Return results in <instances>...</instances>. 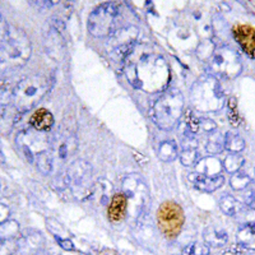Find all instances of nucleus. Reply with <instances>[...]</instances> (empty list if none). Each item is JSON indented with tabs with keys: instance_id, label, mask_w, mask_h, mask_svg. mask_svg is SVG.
Here are the masks:
<instances>
[{
	"instance_id": "22",
	"label": "nucleus",
	"mask_w": 255,
	"mask_h": 255,
	"mask_svg": "<svg viewBox=\"0 0 255 255\" xmlns=\"http://www.w3.org/2000/svg\"><path fill=\"white\" fill-rule=\"evenodd\" d=\"M238 243L249 250H255V222L244 223L238 231Z\"/></svg>"
},
{
	"instance_id": "20",
	"label": "nucleus",
	"mask_w": 255,
	"mask_h": 255,
	"mask_svg": "<svg viewBox=\"0 0 255 255\" xmlns=\"http://www.w3.org/2000/svg\"><path fill=\"white\" fill-rule=\"evenodd\" d=\"M180 159L184 166H193L200 159L199 148L195 138H186L183 143V151L180 154Z\"/></svg>"
},
{
	"instance_id": "29",
	"label": "nucleus",
	"mask_w": 255,
	"mask_h": 255,
	"mask_svg": "<svg viewBox=\"0 0 255 255\" xmlns=\"http://www.w3.org/2000/svg\"><path fill=\"white\" fill-rule=\"evenodd\" d=\"M37 167L41 172L44 175H49L52 171V167H54V153H52L51 149H47V151L41 152L40 154H37Z\"/></svg>"
},
{
	"instance_id": "11",
	"label": "nucleus",
	"mask_w": 255,
	"mask_h": 255,
	"mask_svg": "<svg viewBox=\"0 0 255 255\" xmlns=\"http://www.w3.org/2000/svg\"><path fill=\"white\" fill-rule=\"evenodd\" d=\"M17 143L22 151L24 157L28 159V162H33V159L41 152L49 149V140L46 138V134L42 131L35 130L33 133L27 131V133H20L17 136Z\"/></svg>"
},
{
	"instance_id": "35",
	"label": "nucleus",
	"mask_w": 255,
	"mask_h": 255,
	"mask_svg": "<svg viewBox=\"0 0 255 255\" xmlns=\"http://www.w3.org/2000/svg\"><path fill=\"white\" fill-rule=\"evenodd\" d=\"M9 28H8V24H6L5 19H4L1 15H0V47L3 46L4 44L6 42L9 37Z\"/></svg>"
},
{
	"instance_id": "36",
	"label": "nucleus",
	"mask_w": 255,
	"mask_h": 255,
	"mask_svg": "<svg viewBox=\"0 0 255 255\" xmlns=\"http://www.w3.org/2000/svg\"><path fill=\"white\" fill-rule=\"evenodd\" d=\"M55 239H56V241H58L59 245H60L64 250H68V252H70V250H74V245H73L72 241L68 240L67 238H55Z\"/></svg>"
},
{
	"instance_id": "25",
	"label": "nucleus",
	"mask_w": 255,
	"mask_h": 255,
	"mask_svg": "<svg viewBox=\"0 0 255 255\" xmlns=\"http://www.w3.org/2000/svg\"><path fill=\"white\" fill-rule=\"evenodd\" d=\"M47 42L50 45V54L51 52H55L54 58L56 60H60L64 56V41L61 37V32H59L58 29H55L54 27L51 28V31L49 32V36H47Z\"/></svg>"
},
{
	"instance_id": "26",
	"label": "nucleus",
	"mask_w": 255,
	"mask_h": 255,
	"mask_svg": "<svg viewBox=\"0 0 255 255\" xmlns=\"http://www.w3.org/2000/svg\"><path fill=\"white\" fill-rule=\"evenodd\" d=\"M158 158L163 162H172L179 156V149L177 144L174 140H165L158 145Z\"/></svg>"
},
{
	"instance_id": "28",
	"label": "nucleus",
	"mask_w": 255,
	"mask_h": 255,
	"mask_svg": "<svg viewBox=\"0 0 255 255\" xmlns=\"http://www.w3.org/2000/svg\"><path fill=\"white\" fill-rule=\"evenodd\" d=\"M225 148L231 153H240L245 148V140L239 134L229 131L225 135Z\"/></svg>"
},
{
	"instance_id": "2",
	"label": "nucleus",
	"mask_w": 255,
	"mask_h": 255,
	"mask_svg": "<svg viewBox=\"0 0 255 255\" xmlns=\"http://www.w3.org/2000/svg\"><path fill=\"white\" fill-rule=\"evenodd\" d=\"M184 111V96L179 90H167L159 96L151 109L154 124L163 130H171L180 122Z\"/></svg>"
},
{
	"instance_id": "18",
	"label": "nucleus",
	"mask_w": 255,
	"mask_h": 255,
	"mask_svg": "<svg viewBox=\"0 0 255 255\" xmlns=\"http://www.w3.org/2000/svg\"><path fill=\"white\" fill-rule=\"evenodd\" d=\"M128 212V200L123 193L114 194L109 206V218L113 222H119L125 217Z\"/></svg>"
},
{
	"instance_id": "4",
	"label": "nucleus",
	"mask_w": 255,
	"mask_h": 255,
	"mask_svg": "<svg viewBox=\"0 0 255 255\" xmlns=\"http://www.w3.org/2000/svg\"><path fill=\"white\" fill-rule=\"evenodd\" d=\"M49 90V82L44 76L33 74L18 82L12 93L13 106L19 113L33 109Z\"/></svg>"
},
{
	"instance_id": "41",
	"label": "nucleus",
	"mask_w": 255,
	"mask_h": 255,
	"mask_svg": "<svg viewBox=\"0 0 255 255\" xmlns=\"http://www.w3.org/2000/svg\"><path fill=\"white\" fill-rule=\"evenodd\" d=\"M42 255H45V254H42Z\"/></svg>"
},
{
	"instance_id": "30",
	"label": "nucleus",
	"mask_w": 255,
	"mask_h": 255,
	"mask_svg": "<svg viewBox=\"0 0 255 255\" xmlns=\"http://www.w3.org/2000/svg\"><path fill=\"white\" fill-rule=\"evenodd\" d=\"M244 165V158L240 156V153H230V156L226 157L223 167L230 174H235L240 171V168Z\"/></svg>"
},
{
	"instance_id": "24",
	"label": "nucleus",
	"mask_w": 255,
	"mask_h": 255,
	"mask_svg": "<svg viewBox=\"0 0 255 255\" xmlns=\"http://www.w3.org/2000/svg\"><path fill=\"white\" fill-rule=\"evenodd\" d=\"M93 194H99V199L101 204H104V206L109 204L110 199L114 197V186L110 180L105 179V177L97 180Z\"/></svg>"
},
{
	"instance_id": "27",
	"label": "nucleus",
	"mask_w": 255,
	"mask_h": 255,
	"mask_svg": "<svg viewBox=\"0 0 255 255\" xmlns=\"http://www.w3.org/2000/svg\"><path fill=\"white\" fill-rule=\"evenodd\" d=\"M207 151L211 153L212 156L221 153L225 149V135H222L218 131H213L209 134V138L207 140Z\"/></svg>"
},
{
	"instance_id": "16",
	"label": "nucleus",
	"mask_w": 255,
	"mask_h": 255,
	"mask_svg": "<svg viewBox=\"0 0 255 255\" xmlns=\"http://www.w3.org/2000/svg\"><path fill=\"white\" fill-rule=\"evenodd\" d=\"M223 163L215 156H208L204 158H200L195 163V170L198 174L204 175V176H220L222 172Z\"/></svg>"
},
{
	"instance_id": "7",
	"label": "nucleus",
	"mask_w": 255,
	"mask_h": 255,
	"mask_svg": "<svg viewBox=\"0 0 255 255\" xmlns=\"http://www.w3.org/2000/svg\"><path fill=\"white\" fill-rule=\"evenodd\" d=\"M120 15V4L109 1L95 8L87 20L88 31L97 38L110 37L118 31V18Z\"/></svg>"
},
{
	"instance_id": "38",
	"label": "nucleus",
	"mask_w": 255,
	"mask_h": 255,
	"mask_svg": "<svg viewBox=\"0 0 255 255\" xmlns=\"http://www.w3.org/2000/svg\"><path fill=\"white\" fill-rule=\"evenodd\" d=\"M217 255H244V254L241 252H239V250L231 249V250H226V252L220 253V254H217Z\"/></svg>"
},
{
	"instance_id": "33",
	"label": "nucleus",
	"mask_w": 255,
	"mask_h": 255,
	"mask_svg": "<svg viewBox=\"0 0 255 255\" xmlns=\"http://www.w3.org/2000/svg\"><path fill=\"white\" fill-rule=\"evenodd\" d=\"M229 120L232 127L240 125V115L238 113V104L235 99L229 100Z\"/></svg>"
},
{
	"instance_id": "1",
	"label": "nucleus",
	"mask_w": 255,
	"mask_h": 255,
	"mask_svg": "<svg viewBox=\"0 0 255 255\" xmlns=\"http://www.w3.org/2000/svg\"><path fill=\"white\" fill-rule=\"evenodd\" d=\"M124 72L134 88L148 93L166 90L170 81L167 61L147 45L135 44L124 60Z\"/></svg>"
},
{
	"instance_id": "40",
	"label": "nucleus",
	"mask_w": 255,
	"mask_h": 255,
	"mask_svg": "<svg viewBox=\"0 0 255 255\" xmlns=\"http://www.w3.org/2000/svg\"><path fill=\"white\" fill-rule=\"evenodd\" d=\"M252 180H254V181H255V170H254V176H253Z\"/></svg>"
},
{
	"instance_id": "12",
	"label": "nucleus",
	"mask_w": 255,
	"mask_h": 255,
	"mask_svg": "<svg viewBox=\"0 0 255 255\" xmlns=\"http://www.w3.org/2000/svg\"><path fill=\"white\" fill-rule=\"evenodd\" d=\"M232 35L243 51L255 59V29L248 24H238L232 28Z\"/></svg>"
},
{
	"instance_id": "5",
	"label": "nucleus",
	"mask_w": 255,
	"mask_h": 255,
	"mask_svg": "<svg viewBox=\"0 0 255 255\" xmlns=\"http://www.w3.org/2000/svg\"><path fill=\"white\" fill-rule=\"evenodd\" d=\"M123 194L128 200V213L133 220H139L149 211V188L140 175L130 174L123 180Z\"/></svg>"
},
{
	"instance_id": "14",
	"label": "nucleus",
	"mask_w": 255,
	"mask_h": 255,
	"mask_svg": "<svg viewBox=\"0 0 255 255\" xmlns=\"http://www.w3.org/2000/svg\"><path fill=\"white\" fill-rule=\"evenodd\" d=\"M78 148V139L74 134H64L59 139L58 144H56L55 152H56V159H59L61 163L65 162L69 156H72Z\"/></svg>"
},
{
	"instance_id": "15",
	"label": "nucleus",
	"mask_w": 255,
	"mask_h": 255,
	"mask_svg": "<svg viewBox=\"0 0 255 255\" xmlns=\"http://www.w3.org/2000/svg\"><path fill=\"white\" fill-rule=\"evenodd\" d=\"M220 208L225 215L234 218H240L248 213L247 207L244 206L241 202H239L236 198L231 197V195H223V197L221 198Z\"/></svg>"
},
{
	"instance_id": "17",
	"label": "nucleus",
	"mask_w": 255,
	"mask_h": 255,
	"mask_svg": "<svg viewBox=\"0 0 255 255\" xmlns=\"http://www.w3.org/2000/svg\"><path fill=\"white\" fill-rule=\"evenodd\" d=\"M54 116L46 109H38L36 113L32 114L31 119H29V124L32 125V128L37 131H42V133H46L54 127Z\"/></svg>"
},
{
	"instance_id": "31",
	"label": "nucleus",
	"mask_w": 255,
	"mask_h": 255,
	"mask_svg": "<svg viewBox=\"0 0 255 255\" xmlns=\"http://www.w3.org/2000/svg\"><path fill=\"white\" fill-rule=\"evenodd\" d=\"M250 183H252V177L245 172L240 171L232 174L231 179H230V185L234 190H244L250 185Z\"/></svg>"
},
{
	"instance_id": "37",
	"label": "nucleus",
	"mask_w": 255,
	"mask_h": 255,
	"mask_svg": "<svg viewBox=\"0 0 255 255\" xmlns=\"http://www.w3.org/2000/svg\"><path fill=\"white\" fill-rule=\"evenodd\" d=\"M248 204H249V207H252L253 209H255V190H253V193L249 195V198H248Z\"/></svg>"
},
{
	"instance_id": "23",
	"label": "nucleus",
	"mask_w": 255,
	"mask_h": 255,
	"mask_svg": "<svg viewBox=\"0 0 255 255\" xmlns=\"http://www.w3.org/2000/svg\"><path fill=\"white\" fill-rule=\"evenodd\" d=\"M19 111L14 106H3L0 108V130L4 134H8L12 130L13 125L17 120Z\"/></svg>"
},
{
	"instance_id": "8",
	"label": "nucleus",
	"mask_w": 255,
	"mask_h": 255,
	"mask_svg": "<svg viewBox=\"0 0 255 255\" xmlns=\"http://www.w3.org/2000/svg\"><path fill=\"white\" fill-rule=\"evenodd\" d=\"M243 63L239 52L229 46L216 47L208 59V72L215 78L235 79L241 74Z\"/></svg>"
},
{
	"instance_id": "13",
	"label": "nucleus",
	"mask_w": 255,
	"mask_h": 255,
	"mask_svg": "<svg viewBox=\"0 0 255 255\" xmlns=\"http://www.w3.org/2000/svg\"><path fill=\"white\" fill-rule=\"evenodd\" d=\"M189 181L193 184L194 188H197L198 190L204 191V193H212V191H216L217 189H220L221 186L225 183V179H223L222 175L220 176H204V175H200L198 172H191L188 176Z\"/></svg>"
},
{
	"instance_id": "34",
	"label": "nucleus",
	"mask_w": 255,
	"mask_h": 255,
	"mask_svg": "<svg viewBox=\"0 0 255 255\" xmlns=\"http://www.w3.org/2000/svg\"><path fill=\"white\" fill-rule=\"evenodd\" d=\"M47 225H49V229L54 232L55 238H63V236L67 235V231H65V229L61 226L58 221L49 218V220H47Z\"/></svg>"
},
{
	"instance_id": "32",
	"label": "nucleus",
	"mask_w": 255,
	"mask_h": 255,
	"mask_svg": "<svg viewBox=\"0 0 255 255\" xmlns=\"http://www.w3.org/2000/svg\"><path fill=\"white\" fill-rule=\"evenodd\" d=\"M181 255H209V247L207 244L193 243L184 248Z\"/></svg>"
},
{
	"instance_id": "39",
	"label": "nucleus",
	"mask_w": 255,
	"mask_h": 255,
	"mask_svg": "<svg viewBox=\"0 0 255 255\" xmlns=\"http://www.w3.org/2000/svg\"><path fill=\"white\" fill-rule=\"evenodd\" d=\"M4 161H5V158H4L3 152H1V149H0V163H3Z\"/></svg>"
},
{
	"instance_id": "6",
	"label": "nucleus",
	"mask_w": 255,
	"mask_h": 255,
	"mask_svg": "<svg viewBox=\"0 0 255 255\" xmlns=\"http://www.w3.org/2000/svg\"><path fill=\"white\" fill-rule=\"evenodd\" d=\"M64 185L79 200H86L93 195V168L84 159H77L68 167L63 176Z\"/></svg>"
},
{
	"instance_id": "19",
	"label": "nucleus",
	"mask_w": 255,
	"mask_h": 255,
	"mask_svg": "<svg viewBox=\"0 0 255 255\" xmlns=\"http://www.w3.org/2000/svg\"><path fill=\"white\" fill-rule=\"evenodd\" d=\"M203 238L207 245L213 248L225 247L229 241V235H227L226 230L217 226L207 227L203 232Z\"/></svg>"
},
{
	"instance_id": "3",
	"label": "nucleus",
	"mask_w": 255,
	"mask_h": 255,
	"mask_svg": "<svg viewBox=\"0 0 255 255\" xmlns=\"http://www.w3.org/2000/svg\"><path fill=\"white\" fill-rule=\"evenodd\" d=\"M190 102L199 113H217L225 105V95L217 78L204 76L190 90Z\"/></svg>"
},
{
	"instance_id": "10",
	"label": "nucleus",
	"mask_w": 255,
	"mask_h": 255,
	"mask_svg": "<svg viewBox=\"0 0 255 255\" xmlns=\"http://www.w3.org/2000/svg\"><path fill=\"white\" fill-rule=\"evenodd\" d=\"M158 226L168 239L176 238L184 225V212L175 202H165L157 212Z\"/></svg>"
},
{
	"instance_id": "9",
	"label": "nucleus",
	"mask_w": 255,
	"mask_h": 255,
	"mask_svg": "<svg viewBox=\"0 0 255 255\" xmlns=\"http://www.w3.org/2000/svg\"><path fill=\"white\" fill-rule=\"evenodd\" d=\"M31 56V44L28 38L22 32H15V35H9L5 44L0 47V64L20 67Z\"/></svg>"
},
{
	"instance_id": "21",
	"label": "nucleus",
	"mask_w": 255,
	"mask_h": 255,
	"mask_svg": "<svg viewBox=\"0 0 255 255\" xmlns=\"http://www.w3.org/2000/svg\"><path fill=\"white\" fill-rule=\"evenodd\" d=\"M181 129H183V133L185 134L186 138H195L200 131H203L202 118H198L191 111H186L184 114L183 123H181Z\"/></svg>"
}]
</instances>
